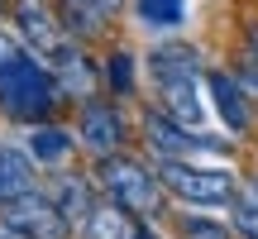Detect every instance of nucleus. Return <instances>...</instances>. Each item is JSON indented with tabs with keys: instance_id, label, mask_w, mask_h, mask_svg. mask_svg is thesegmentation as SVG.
<instances>
[{
	"instance_id": "obj_1",
	"label": "nucleus",
	"mask_w": 258,
	"mask_h": 239,
	"mask_svg": "<svg viewBox=\"0 0 258 239\" xmlns=\"http://www.w3.org/2000/svg\"><path fill=\"white\" fill-rule=\"evenodd\" d=\"M57 91H62V86L24 53L0 72V110L10 119H19V125H38V119L57 105Z\"/></svg>"
},
{
	"instance_id": "obj_2",
	"label": "nucleus",
	"mask_w": 258,
	"mask_h": 239,
	"mask_svg": "<svg viewBox=\"0 0 258 239\" xmlns=\"http://www.w3.org/2000/svg\"><path fill=\"white\" fill-rule=\"evenodd\" d=\"M96 177H101L105 196H110L115 206H124L129 215H158L163 211V177H153L144 163H134V158L105 153L101 167H96Z\"/></svg>"
},
{
	"instance_id": "obj_3",
	"label": "nucleus",
	"mask_w": 258,
	"mask_h": 239,
	"mask_svg": "<svg viewBox=\"0 0 258 239\" xmlns=\"http://www.w3.org/2000/svg\"><path fill=\"white\" fill-rule=\"evenodd\" d=\"M158 177L172 196L182 201H196V206H225L234 201V177L230 172H215V167H196L186 158H163L158 163Z\"/></svg>"
},
{
	"instance_id": "obj_4",
	"label": "nucleus",
	"mask_w": 258,
	"mask_h": 239,
	"mask_svg": "<svg viewBox=\"0 0 258 239\" xmlns=\"http://www.w3.org/2000/svg\"><path fill=\"white\" fill-rule=\"evenodd\" d=\"M0 225L15 230L19 239H67V230H72V220L57 211V201H43L38 192L0 206Z\"/></svg>"
},
{
	"instance_id": "obj_5",
	"label": "nucleus",
	"mask_w": 258,
	"mask_h": 239,
	"mask_svg": "<svg viewBox=\"0 0 258 239\" xmlns=\"http://www.w3.org/2000/svg\"><path fill=\"white\" fill-rule=\"evenodd\" d=\"M15 24H19V34L34 43V53H43V57H67L62 19L53 15L48 0H15Z\"/></svg>"
},
{
	"instance_id": "obj_6",
	"label": "nucleus",
	"mask_w": 258,
	"mask_h": 239,
	"mask_svg": "<svg viewBox=\"0 0 258 239\" xmlns=\"http://www.w3.org/2000/svg\"><path fill=\"white\" fill-rule=\"evenodd\" d=\"M82 139H86V148H96V153H115V148L124 144V119L115 105H105V101H86L82 105Z\"/></svg>"
},
{
	"instance_id": "obj_7",
	"label": "nucleus",
	"mask_w": 258,
	"mask_h": 239,
	"mask_svg": "<svg viewBox=\"0 0 258 239\" xmlns=\"http://www.w3.org/2000/svg\"><path fill=\"white\" fill-rule=\"evenodd\" d=\"M144 134L163 158H186L191 148H206L211 139H186V125H172L167 115H144Z\"/></svg>"
},
{
	"instance_id": "obj_8",
	"label": "nucleus",
	"mask_w": 258,
	"mask_h": 239,
	"mask_svg": "<svg viewBox=\"0 0 258 239\" xmlns=\"http://www.w3.org/2000/svg\"><path fill=\"white\" fill-rule=\"evenodd\" d=\"M29 192H34V163H29V153L0 148V206L19 201Z\"/></svg>"
},
{
	"instance_id": "obj_9",
	"label": "nucleus",
	"mask_w": 258,
	"mask_h": 239,
	"mask_svg": "<svg viewBox=\"0 0 258 239\" xmlns=\"http://www.w3.org/2000/svg\"><path fill=\"white\" fill-rule=\"evenodd\" d=\"M211 91H215V110L225 115L230 134H244L249 129V105H244V91L230 72H211Z\"/></svg>"
},
{
	"instance_id": "obj_10",
	"label": "nucleus",
	"mask_w": 258,
	"mask_h": 239,
	"mask_svg": "<svg viewBox=\"0 0 258 239\" xmlns=\"http://www.w3.org/2000/svg\"><path fill=\"white\" fill-rule=\"evenodd\" d=\"M82 230H86V239H134L139 225L129 220L124 206H115V201H110V206H96V211L86 215Z\"/></svg>"
},
{
	"instance_id": "obj_11",
	"label": "nucleus",
	"mask_w": 258,
	"mask_h": 239,
	"mask_svg": "<svg viewBox=\"0 0 258 239\" xmlns=\"http://www.w3.org/2000/svg\"><path fill=\"white\" fill-rule=\"evenodd\" d=\"M148 67H153L158 82H182V77H196V53L186 43H167L148 53Z\"/></svg>"
},
{
	"instance_id": "obj_12",
	"label": "nucleus",
	"mask_w": 258,
	"mask_h": 239,
	"mask_svg": "<svg viewBox=\"0 0 258 239\" xmlns=\"http://www.w3.org/2000/svg\"><path fill=\"white\" fill-rule=\"evenodd\" d=\"M57 86H62L72 101H91V91H96V72H91V63H86L82 53H67L62 63H57Z\"/></svg>"
},
{
	"instance_id": "obj_13",
	"label": "nucleus",
	"mask_w": 258,
	"mask_h": 239,
	"mask_svg": "<svg viewBox=\"0 0 258 239\" xmlns=\"http://www.w3.org/2000/svg\"><path fill=\"white\" fill-rule=\"evenodd\" d=\"M163 86L167 110L177 115V125H201V105H196V77H182V82H158Z\"/></svg>"
},
{
	"instance_id": "obj_14",
	"label": "nucleus",
	"mask_w": 258,
	"mask_h": 239,
	"mask_svg": "<svg viewBox=\"0 0 258 239\" xmlns=\"http://www.w3.org/2000/svg\"><path fill=\"white\" fill-rule=\"evenodd\" d=\"M57 211H62L72 225H86V215L96 211V206H91V187H86V177H72V182L57 187Z\"/></svg>"
},
{
	"instance_id": "obj_15",
	"label": "nucleus",
	"mask_w": 258,
	"mask_h": 239,
	"mask_svg": "<svg viewBox=\"0 0 258 239\" xmlns=\"http://www.w3.org/2000/svg\"><path fill=\"white\" fill-rule=\"evenodd\" d=\"M29 153L43 158V163H57V158L72 153V134H67V129H53V125H34V134H29Z\"/></svg>"
},
{
	"instance_id": "obj_16",
	"label": "nucleus",
	"mask_w": 258,
	"mask_h": 239,
	"mask_svg": "<svg viewBox=\"0 0 258 239\" xmlns=\"http://www.w3.org/2000/svg\"><path fill=\"white\" fill-rule=\"evenodd\" d=\"M115 5L120 0H67V19L77 24V34H96L115 15Z\"/></svg>"
},
{
	"instance_id": "obj_17",
	"label": "nucleus",
	"mask_w": 258,
	"mask_h": 239,
	"mask_svg": "<svg viewBox=\"0 0 258 239\" xmlns=\"http://www.w3.org/2000/svg\"><path fill=\"white\" fill-rule=\"evenodd\" d=\"M182 10H186V0H139V19L148 29H177Z\"/></svg>"
},
{
	"instance_id": "obj_18",
	"label": "nucleus",
	"mask_w": 258,
	"mask_h": 239,
	"mask_svg": "<svg viewBox=\"0 0 258 239\" xmlns=\"http://www.w3.org/2000/svg\"><path fill=\"white\" fill-rule=\"evenodd\" d=\"M105 82H110L120 96H129V91H134V57H129V53H115L110 67H105Z\"/></svg>"
},
{
	"instance_id": "obj_19",
	"label": "nucleus",
	"mask_w": 258,
	"mask_h": 239,
	"mask_svg": "<svg viewBox=\"0 0 258 239\" xmlns=\"http://www.w3.org/2000/svg\"><path fill=\"white\" fill-rule=\"evenodd\" d=\"M234 225H239L249 239H258V182L249 187V196H244V201H234Z\"/></svg>"
},
{
	"instance_id": "obj_20",
	"label": "nucleus",
	"mask_w": 258,
	"mask_h": 239,
	"mask_svg": "<svg viewBox=\"0 0 258 239\" xmlns=\"http://www.w3.org/2000/svg\"><path fill=\"white\" fill-rule=\"evenodd\" d=\"M182 239H230V234H225V225H215V220H186Z\"/></svg>"
},
{
	"instance_id": "obj_21",
	"label": "nucleus",
	"mask_w": 258,
	"mask_h": 239,
	"mask_svg": "<svg viewBox=\"0 0 258 239\" xmlns=\"http://www.w3.org/2000/svg\"><path fill=\"white\" fill-rule=\"evenodd\" d=\"M15 57H19V48H15V43H10V38H5V34H0V72H5V67H10V63H15Z\"/></svg>"
},
{
	"instance_id": "obj_22",
	"label": "nucleus",
	"mask_w": 258,
	"mask_h": 239,
	"mask_svg": "<svg viewBox=\"0 0 258 239\" xmlns=\"http://www.w3.org/2000/svg\"><path fill=\"white\" fill-rule=\"evenodd\" d=\"M0 239H19V234H15V230H0Z\"/></svg>"
}]
</instances>
